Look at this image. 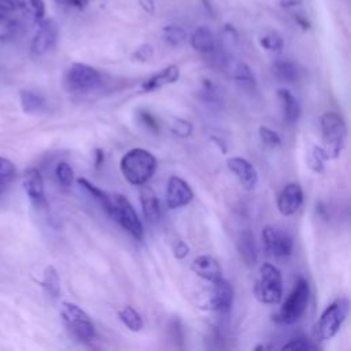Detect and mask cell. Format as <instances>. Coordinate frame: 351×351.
<instances>
[{"mask_svg":"<svg viewBox=\"0 0 351 351\" xmlns=\"http://www.w3.org/2000/svg\"><path fill=\"white\" fill-rule=\"evenodd\" d=\"M119 169L129 184L141 186L155 174L156 158L144 148H133L122 156Z\"/></svg>","mask_w":351,"mask_h":351,"instance_id":"1","label":"cell"},{"mask_svg":"<svg viewBox=\"0 0 351 351\" xmlns=\"http://www.w3.org/2000/svg\"><path fill=\"white\" fill-rule=\"evenodd\" d=\"M322 149L328 159H336L346 143L347 126L344 119L333 111L325 112L319 118Z\"/></svg>","mask_w":351,"mask_h":351,"instance_id":"2","label":"cell"},{"mask_svg":"<svg viewBox=\"0 0 351 351\" xmlns=\"http://www.w3.org/2000/svg\"><path fill=\"white\" fill-rule=\"evenodd\" d=\"M350 310V302L347 298H339L332 302L321 314L315 329L314 336L317 340H330L337 335L341 325L344 324Z\"/></svg>","mask_w":351,"mask_h":351,"instance_id":"3","label":"cell"},{"mask_svg":"<svg viewBox=\"0 0 351 351\" xmlns=\"http://www.w3.org/2000/svg\"><path fill=\"white\" fill-rule=\"evenodd\" d=\"M308 298H310L308 282L304 278H299L293 289L288 295L287 300L282 303L278 313L273 317V319L287 325L295 324L303 317L308 304Z\"/></svg>","mask_w":351,"mask_h":351,"instance_id":"4","label":"cell"},{"mask_svg":"<svg viewBox=\"0 0 351 351\" xmlns=\"http://www.w3.org/2000/svg\"><path fill=\"white\" fill-rule=\"evenodd\" d=\"M255 296L259 302L276 304L282 296V277L280 270L271 263H263L255 284Z\"/></svg>","mask_w":351,"mask_h":351,"instance_id":"5","label":"cell"},{"mask_svg":"<svg viewBox=\"0 0 351 351\" xmlns=\"http://www.w3.org/2000/svg\"><path fill=\"white\" fill-rule=\"evenodd\" d=\"M60 315L69 332L80 341H90L96 332L89 315L77 304L64 302L60 308Z\"/></svg>","mask_w":351,"mask_h":351,"instance_id":"6","label":"cell"},{"mask_svg":"<svg viewBox=\"0 0 351 351\" xmlns=\"http://www.w3.org/2000/svg\"><path fill=\"white\" fill-rule=\"evenodd\" d=\"M101 85V74L85 63H73L66 73V86L77 93H86Z\"/></svg>","mask_w":351,"mask_h":351,"instance_id":"7","label":"cell"},{"mask_svg":"<svg viewBox=\"0 0 351 351\" xmlns=\"http://www.w3.org/2000/svg\"><path fill=\"white\" fill-rule=\"evenodd\" d=\"M111 197H112V210L110 217L114 218L134 239L141 240L143 225L132 203L123 195H119V193L111 195Z\"/></svg>","mask_w":351,"mask_h":351,"instance_id":"8","label":"cell"},{"mask_svg":"<svg viewBox=\"0 0 351 351\" xmlns=\"http://www.w3.org/2000/svg\"><path fill=\"white\" fill-rule=\"evenodd\" d=\"M262 240L265 250L276 258H285L289 256L292 252V236L282 228L265 226L262 232Z\"/></svg>","mask_w":351,"mask_h":351,"instance_id":"9","label":"cell"},{"mask_svg":"<svg viewBox=\"0 0 351 351\" xmlns=\"http://www.w3.org/2000/svg\"><path fill=\"white\" fill-rule=\"evenodd\" d=\"M211 284H213V289L207 302V308L219 311V313H228L233 303L232 284L226 281L223 277L213 281Z\"/></svg>","mask_w":351,"mask_h":351,"instance_id":"10","label":"cell"},{"mask_svg":"<svg viewBox=\"0 0 351 351\" xmlns=\"http://www.w3.org/2000/svg\"><path fill=\"white\" fill-rule=\"evenodd\" d=\"M58 38V26L52 19H41L32 41V52L43 55L49 51Z\"/></svg>","mask_w":351,"mask_h":351,"instance_id":"11","label":"cell"},{"mask_svg":"<svg viewBox=\"0 0 351 351\" xmlns=\"http://www.w3.org/2000/svg\"><path fill=\"white\" fill-rule=\"evenodd\" d=\"M193 197V192L186 181L177 176H171L167 181L166 204L169 208H178L186 206Z\"/></svg>","mask_w":351,"mask_h":351,"instance_id":"12","label":"cell"},{"mask_svg":"<svg viewBox=\"0 0 351 351\" xmlns=\"http://www.w3.org/2000/svg\"><path fill=\"white\" fill-rule=\"evenodd\" d=\"M303 203V191L302 186L296 182H291L284 186V189L280 192L277 199V208L278 211L288 217L295 214Z\"/></svg>","mask_w":351,"mask_h":351,"instance_id":"13","label":"cell"},{"mask_svg":"<svg viewBox=\"0 0 351 351\" xmlns=\"http://www.w3.org/2000/svg\"><path fill=\"white\" fill-rule=\"evenodd\" d=\"M226 163L229 170L236 176V178L240 181V184L244 188L247 189L255 188L258 182V171L251 162H248L244 158L233 156V158H229Z\"/></svg>","mask_w":351,"mask_h":351,"instance_id":"14","label":"cell"},{"mask_svg":"<svg viewBox=\"0 0 351 351\" xmlns=\"http://www.w3.org/2000/svg\"><path fill=\"white\" fill-rule=\"evenodd\" d=\"M23 188H25L27 197L36 207L41 208V207L47 206L43 177L37 169L32 167V169L26 170V173L23 176Z\"/></svg>","mask_w":351,"mask_h":351,"instance_id":"15","label":"cell"},{"mask_svg":"<svg viewBox=\"0 0 351 351\" xmlns=\"http://www.w3.org/2000/svg\"><path fill=\"white\" fill-rule=\"evenodd\" d=\"M180 78V69L176 64H170L160 71L152 74L141 84L143 92H154L166 85L174 84Z\"/></svg>","mask_w":351,"mask_h":351,"instance_id":"16","label":"cell"},{"mask_svg":"<svg viewBox=\"0 0 351 351\" xmlns=\"http://www.w3.org/2000/svg\"><path fill=\"white\" fill-rule=\"evenodd\" d=\"M191 269L196 276H199L210 282L222 277V269H221L219 263L217 262V259H214L210 255L196 256L191 265Z\"/></svg>","mask_w":351,"mask_h":351,"instance_id":"17","label":"cell"},{"mask_svg":"<svg viewBox=\"0 0 351 351\" xmlns=\"http://www.w3.org/2000/svg\"><path fill=\"white\" fill-rule=\"evenodd\" d=\"M140 203L143 208L144 218L148 223H158L160 219V204L156 193L149 188L141 185L140 189Z\"/></svg>","mask_w":351,"mask_h":351,"instance_id":"18","label":"cell"},{"mask_svg":"<svg viewBox=\"0 0 351 351\" xmlns=\"http://www.w3.org/2000/svg\"><path fill=\"white\" fill-rule=\"evenodd\" d=\"M237 252L240 255V259L247 266H254L258 259V251H256V243L255 237L251 230L245 229L243 230L237 237Z\"/></svg>","mask_w":351,"mask_h":351,"instance_id":"19","label":"cell"},{"mask_svg":"<svg viewBox=\"0 0 351 351\" xmlns=\"http://www.w3.org/2000/svg\"><path fill=\"white\" fill-rule=\"evenodd\" d=\"M277 96L281 104L282 118L287 123L298 122L300 117V106L298 99L288 90V89H278Z\"/></svg>","mask_w":351,"mask_h":351,"instance_id":"20","label":"cell"},{"mask_svg":"<svg viewBox=\"0 0 351 351\" xmlns=\"http://www.w3.org/2000/svg\"><path fill=\"white\" fill-rule=\"evenodd\" d=\"M191 44L193 49L200 53H211L215 48V40L211 30L206 26H199L191 36Z\"/></svg>","mask_w":351,"mask_h":351,"instance_id":"21","label":"cell"},{"mask_svg":"<svg viewBox=\"0 0 351 351\" xmlns=\"http://www.w3.org/2000/svg\"><path fill=\"white\" fill-rule=\"evenodd\" d=\"M77 182L92 196L95 197L96 202H99V204L106 210V213L110 215L111 210H112V197L111 195H108L107 192L101 191L99 186H95L92 182H89L85 178H78Z\"/></svg>","mask_w":351,"mask_h":351,"instance_id":"22","label":"cell"},{"mask_svg":"<svg viewBox=\"0 0 351 351\" xmlns=\"http://www.w3.org/2000/svg\"><path fill=\"white\" fill-rule=\"evenodd\" d=\"M273 74L282 82H295L299 78V67L289 60H278L273 64Z\"/></svg>","mask_w":351,"mask_h":351,"instance_id":"23","label":"cell"},{"mask_svg":"<svg viewBox=\"0 0 351 351\" xmlns=\"http://www.w3.org/2000/svg\"><path fill=\"white\" fill-rule=\"evenodd\" d=\"M43 287L45 288L47 293L51 298H53V299L59 298V295H60V278H59V274H58L56 269L52 265H48L44 269Z\"/></svg>","mask_w":351,"mask_h":351,"instance_id":"24","label":"cell"},{"mask_svg":"<svg viewBox=\"0 0 351 351\" xmlns=\"http://www.w3.org/2000/svg\"><path fill=\"white\" fill-rule=\"evenodd\" d=\"M19 10H22L34 22H40L45 15V4L43 0H18Z\"/></svg>","mask_w":351,"mask_h":351,"instance_id":"25","label":"cell"},{"mask_svg":"<svg viewBox=\"0 0 351 351\" xmlns=\"http://www.w3.org/2000/svg\"><path fill=\"white\" fill-rule=\"evenodd\" d=\"M118 317L119 319L123 322V325L130 329L132 332H138L143 329L144 326V322H143V318L141 315L133 308V307H123L119 313H118Z\"/></svg>","mask_w":351,"mask_h":351,"instance_id":"26","label":"cell"},{"mask_svg":"<svg viewBox=\"0 0 351 351\" xmlns=\"http://www.w3.org/2000/svg\"><path fill=\"white\" fill-rule=\"evenodd\" d=\"M280 4L284 10L292 14L298 25H300L303 29H308V21L303 10L302 0H280Z\"/></svg>","mask_w":351,"mask_h":351,"instance_id":"27","label":"cell"},{"mask_svg":"<svg viewBox=\"0 0 351 351\" xmlns=\"http://www.w3.org/2000/svg\"><path fill=\"white\" fill-rule=\"evenodd\" d=\"M21 106L25 112H36L43 108L44 99L33 90H21Z\"/></svg>","mask_w":351,"mask_h":351,"instance_id":"28","label":"cell"},{"mask_svg":"<svg viewBox=\"0 0 351 351\" xmlns=\"http://www.w3.org/2000/svg\"><path fill=\"white\" fill-rule=\"evenodd\" d=\"M261 47L265 48L266 51L271 52V53H278L281 52L282 47H284V41L281 38V36L277 32H266L261 36L259 38Z\"/></svg>","mask_w":351,"mask_h":351,"instance_id":"29","label":"cell"},{"mask_svg":"<svg viewBox=\"0 0 351 351\" xmlns=\"http://www.w3.org/2000/svg\"><path fill=\"white\" fill-rule=\"evenodd\" d=\"M163 38L166 43L176 47L186 40V32L178 25H169L163 27Z\"/></svg>","mask_w":351,"mask_h":351,"instance_id":"30","label":"cell"},{"mask_svg":"<svg viewBox=\"0 0 351 351\" xmlns=\"http://www.w3.org/2000/svg\"><path fill=\"white\" fill-rule=\"evenodd\" d=\"M55 174H56V178H58L59 184L64 188L70 186L74 181V171H73L71 166L66 162L58 163V166L55 169Z\"/></svg>","mask_w":351,"mask_h":351,"instance_id":"31","label":"cell"},{"mask_svg":"<svg viewBox=\"0 0 351 351\" xmlns=\"http://www.w3.org/2000/svg\"><path fill=\"white\" fill-rule=\"evenodd\" d=\"M281 348L292 350V351H315L317 346L306 337H296V339H292L288 343H285Z\"/></svg>","mask_w":351,"mask_h":351,"instance_id":"32","label":"cell"},{"mask_svg":"<svg viewBox=\"0 0 351 351\" xmlns=\"http://www.w3.org/2000/svg\"><path fill=\"white\" fill-rule=\"evenodd\" d=\"M325 160H328V158L322 147H314L308 158V166L311 167V170H314L315 173H321L324 170Z\"/></svg>","mask_w":351,"mask_h":351,"instance_id":"33","label":"cell"},{"mask_svg":"<svg viewBox=\"0 0 351 351\" xmlns=\"http://www.w3.org/2000/svg\"><path fill=\"white\" fill-rule=\"evenodd\" d=\"M170 130L178 137H189L192 134V123L186 119L176 118L170 125Z\"/></svg>","mask_w":351,"mask_h":351,"instance_id":"34","label":"cell"},{"mask_svg":"<svg viewBox=\"0 0 351 351\" xmlns=\"http://www.w3.org/2000/svg\"><path fill=\"white\" fill-rule=\"evenodd\" d=\"M259 137L263 141V144L270 148H276L281 144V138L277 134V132L267 126H259Z\"/></svg>","mask_w":351,"mask_h":351,"instance_id":"35","label":"cell"},{"mask_svg":"<svg viewBox=\"0 0 351 351\" xmlns=\"http://www.w3.org/2000/svg\"><path fill=\"white\" fill-rule=\"evenodd\" d=\"M15 165L10 159L0 156V182L3 184L4 181L11 180L15 176Z\"/></svg>","mask_w":351,"mask_h":351,"instance_id":"36","label":"cell"},{"mask_svg":"<svg viewBox=\"0 0 351 351\" xmlns=\"http://www.w3.org/2000/svg\"><path fill=\"white\" fill-rule=\"evenodd\" d=\"M16 10H19L18 0H0V22H4Z\"/></svg>","mask_w":351,"mask_h":351,"instance_id":"37","label":"cell"},{"mask_svg":"<svg viewBox=\"0 0 351 351\" xmlns=\"http://www.w3.org/2000/svg\"><path fill=\"white\" fill-rule=\"evenodd\" d=\"M154 55V49L149 44H143L141 47H138L136 49V52L133 53V59L136 60H140V62H147L152 58Z\"/></svg>","mask_w":351,"mask_h":351,"instance_id":"38","label":"cell"},{"mask_svg":"<svg viewBox=\"0 0 351 351\" xmlns=\"http://www.w3.org/2000/svg\"><path fill=\"white\" fill-rule=\"evenodd\" d=\"M173 254H174L176 258L184 259V258L189 254V247H188V244H186L185 241H182V240L174 241V244H173Z\"/></svg>","mask_w":351,"mask_h":351,"instance_id":"39","label":"cell"},{"mask_svg":"<svg viewBox=\"0 0 351 351\" xmlns=\"http://www.w3.org/2000/svg\"><path fill=\"white\" fill-rule=\"evenodd\" d=\"M140 119H141V122L148 128V129H151V130H154V132H158V123H156V121H155V118L149 114V112H147V111H140Z\"/></svg>","mask_w":351,"mask_h":351,"instance_id":"40","label":"cell"},{"mask_svg":"<svg viewBox=\"0 0 351 351\" xmlns=\"http://www.w3.org/2000/svg\"><path fill=\"white\" fill-rule=\"evenodd\" d=\"M59 4L64 5V7H70V8H75V10H84L88 5L89 0H56Z\"/></svg>","mask_w":351,"mask_h":351,"instance_id":"41","label":"cell"},{"mask_svg":"<svg viewBox=\"0 0 351 351\" xmlns=\"http://www.w3.org/2000/svg\"><path fill=\"white\" fill-rule=\"evenodd\" d=\"M140 4L144 10H147L148 12H152L154 11V3L152 0H140Z\"/></svg>","mask_w":351,"mask_h":351,"instance_id":"42","label":"cell"},{"mask_svg":"<svg viewBox=\"0 0 351 351\" xmlns=\"http://www.w3.org/2000/svg\"><path fill=\"white\" fill-rule=\"evenodd\" d=\"M95 165L96 166H99V165H101V160H103V151L101 149H96L95 151Z\"/></svg>","mask_w":351,"mask_h":351,"instance_id":"43","label":"cell"},{"mask_svg":"<svg viewBox=\"0 0 351 351\" xmlns=\"http://www.w3.org/2000/svg\"><path fill=\"white\" fill-rule=\"evenodd\" d=\"M0 186H1V182H0Z\"/></svg>","mask_w":351,"mask_h":351,"instance_id":"44","label":"cell"}]
</instances>
